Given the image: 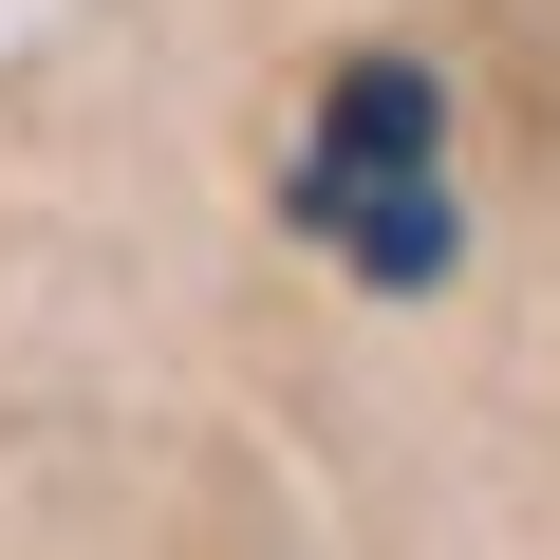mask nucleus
<instances>
[{
  "label": "nucleus",
  "mask_w": 560,
  "mask_h": 560,
  "mask_svg": "<svg viewBox=\"0 0 560 560\" xmlns=\"http://www.w3.org/2000/svg\"><path fill=\"white\" fill-rule=\"evenodd\" d=\"M300 224H337L374 280H448V187H430V75H411V57L337 75L318 168H300Z\"/></svg>",
  "instance_id": "1"
}]
</instances>
